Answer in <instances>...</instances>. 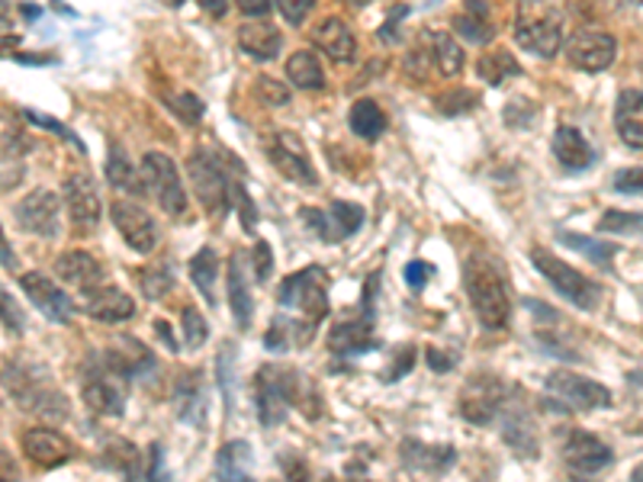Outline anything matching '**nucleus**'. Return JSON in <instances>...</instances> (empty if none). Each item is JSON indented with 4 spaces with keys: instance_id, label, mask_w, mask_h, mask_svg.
I'll list each match as a JSON object with an SVG mask.
<instances>
[{
    "instance_id": "f257e3e1",
    "label": "nucleus",
    "mask_w": 643,
    "mask_h": 482,
    "mask_svg": "<svg viewBox=\"0 0 643 482\" xmlns=\"http://www.w3.org/2000/svg\"><path fill=\"white\" fill-rule=\"evenodd\" d=\"M255 396H258V412L261 424H281L289 412V406H299L309 418H319V403L312 393V383L306 386V376L296 370L281 367H264L255 380Z\"/></svg>"
},
{
    "instance_id": "f03ea898",
    "label": "nucleus",
    "mask_w": 643,
    "mask_h": 482,
    "mask_svg": "<svg viewBox=\"0 0 643 482\" xmlns=\"http://www.w3.org/2000/svg\"><path fill=\"white\" fill-rule=\"evenodd\" d=\"M564 36H567L564 10H557L551 3H521L518 7L515 39L521 49H528L541 59H554L564 49Z\"/></svg>"
},
{
    "instance_id": "7ed1b4c3",
    "label": "nucleus",
    "mask_w": 643,
    "mask_h": 482,
    "mask_svg": "<svg viewBox=\"0 0 643 482\" xmlns=\"http://www.w3.org/2000/svg\"><path fill=\"white\" fill-rule=\"evenodd\" d=\"M3 383L10 390V396H16L20 406L26 409H39V412L52 415V418H65L69 415V399L59 396V390L52 386L49 373L42 367H29V363H7L3 367Z\"/></svg>"
},
{
    "instance_id": "20e7f679",
    "label": "nucleus",
    "mask_w": 643,
    "mask_h": 482,
    "mask_svg": "<svg viewBox=\"0 0 643 482\" xmlns=\"http://www.w3.org/2000/svg\"><path fill=\"white\" fill-rule=\"evenodd\" d=\"M467 286H470V302H473L477 319L486 329H505L508 316H511V299H508V289H505L499 271L490 261L473 258L467 268Z\"/></svg>"
},
{
    "instance_id": "39448f33",
    "label": "nucleus",
    "mask_w": 643,
    "mask_h": 482,
    "mask_svg": "<svg viewBox=\"0 0 643 482\" xmlns=\"http://www.w3.org/2000/svg\"><path fill=\"white\" fill-rule=\"evenodd\" d=\"M329 274L322 268H302L281 283V306L309 319V325L329 316Z\"/></svg>"
},
{
    "instance_id": "423d86ee",
    "label": "nucleus",
    "mask_w": 643,
    "mask_h": 482,
    "mask_svg": "<svg viewBox=\"0 0 643 482\" xmlns=\"http://www.w3.org/2000/svg\"><path fill=\"white\" fill-rule=\"evenodd\" d=\"M531 261H534V268L541 271V274L547 276L551 283H554V289L572 302V306H579V309H595L598 302H602V286L595 283V280H589L585 274H579L576 268H570L567 261H560V258H554L547 248H531Z\"/></svg>"
},
{
    "instance_id": "0eeeda50",
    "label": "nucleus",
    "mask_w": 643,
    "mask_h": 482,
    "mask_svg": "<svg viewBox=\"0 0 643 482\" xmlns=\"http://www.w3.org/2000/svg\"><path fill=\"white\" fill-rule=\"evenodd\" d=\"M143 181L145 190L158 200V207L171 215H184L187 209V194L181 184V174L174 168V161L161 151H148L143 158Z\"/></svg>"
},
{
    "instance_id": "6e6552de",
    "label": "nucleus",
    "mask_w": 643,
    "mask_h": 482,
    "mask_svg": "<svg viewBox=\"0 0 643 482\" xmlns=\"http://www.w3.org/2000/svg\"><path fill=\"white\" fill-rule=\"evenodd\" d=\"M547 393L557 396L572 412H592V409H608L611 406V393L608 386L572 373V370H554L547 376Z\"/></svg>"
},
{
    "instance_id": "1a4fd4ad",
    "label": "nucleus",
    "mask_w": 643,
    "mask_h": 482,
    "mask_svg": "<svg viewBox=\"0 0 643 482\" xmlns=\"http://www.w3.org/2000/svg\"><path fill=\"white\" fill-rule=\"evenodd\" d=\"M187 171H190V181H194V194L200 197L203 207L210 209V212H222V209L228 207V187H232V181L225 177L222 161H215V155L197 148L187 158Z\"/></svg>"
},
{
    "instance_id": "9d476101",
    "label": "nucleus",
    "mask_w": 643,
    "mask_h": 482,
    "mask_svg": "<svg viewBox=\"0 0 643 482\" xmlns=\"http://www.w3.org/2000/svg\"><path fill=\"white\" fill-rule=\"evenodd\" d=\"M268 158H271V164L284 174L286 181H293V184H302V187H316V168H312V161H309V151H306V145H302V138L296 136V133H274L271 141H268Z\"/></svg>"
},
{
    "instance_id": "9b49d317",
    "label": "nucleus",
    "mask_w": 643,
    "mask_h": 482,
    "mask_svg": "<svg viewBox=\"0 0 643 482\" xmlns=\"http://www.w3.org/2000/svg\"><path fill=\"white\" fill-rule=\"evenodd\" d=\"M505 403V383L493 373H480L460 390V415L473 424H490Z\"/></svg>"
},
{
    "instance_id": "f8f14e48",
    "label": "nucleus",
    "mask_w": 643,
    "mask_h": 482,
    "mask_svg": "<svg viewBox=\"0 0 643 482\" xmlns=\"http://www.w3.org/2000/svg\"><path fill=\"white\" fill-rule=\"evenodd\" d=\"M110 215H113L116 232L123 235V242H126L133 251H139V255H151V251L158 248L161 232H158V222L151 219V212H148V209H143L139 203H133V200H116V203L110 207Z\"/></svg>"
},
{
    "instance_id": "ddd939ff",
    "label": "nucleus",
    "mask_w": 643,
    "mask_h": 482,
    "mask_svg": "<svg viewBox=\"0 0 643 482\" xmlns=\"http://www.w3.org/2000/svg\"><path fill=\"white\" fill-rule=\"evenodd\" d=\"M16 222L29 235L55 238L62 228V203L52 190H33L16 203Z\"/></svg>"
},
{
    "instance_id": "4468645a",
    "label": "nucleus",
    "mask_w": 643,
    "mask_h": 482,
    "mask_svg": "<svg viewBox=\"0 0 643 482\" xmlns=\"http://www.w3.org/2000/svg\"><path fill=\"white\" fill-rule=\"evenodd\" d=\"M615 55H618V42L611 33H576L570 42H567V59H570L572 69L579 71H605L615 65Z\"/></svg>"
},
{
    "instance_id": "2eb2a0df",
    "label": "nucleus",
    "mask_w": 643,
    "mask_h": 482,
    "mask_svg": "<svg viewBox=\"0 0 643 482\" xmlns=\"http://www.w3.org/2000/svg\"><path fill=\"white\" fill-rule=\"evenodd\" d=\"M302 222L312 225V232L325 242H342L348 235H355L363 225V209L355 203H332V209H302Z\"/></svg>"
},
{
    "instance_id": "dca6fc26",
    "label": "nucleus",
    "mask_w": 643,
    "mask_h": 482,
    "mask_svg": "<svg viewBox=\"0 0 643 482\" xmlns=\"http://www.w3.org/2000/svg\"><path fill=\"white\" fill-rule=\"evenodd\" d=\"M20 286H23V293L33 299V306H36L49 322H59V325L72 322L74 302L65 296V289H59L49 276L29 271V274L20 276Z\"/></svg>"
},
{
    "instance_id": "f3484780",
    "label": "nucleus",
    "mask_w": 643,
    "mask_h": 482,
    "mask_svg": "<svg viewBox=\"0 0 643 482\" xmlns=\"http://www.w3.org/2000/svg\"><path fill=\"white\" fill-rule=\"evenodd\" d=\"M564 460L572 473H602L611 467L615 450L589 431H572L564 444Z\"/></svg>"
},
{
    "instance_id": "a211bd4d",
    "label": "nucleus",
    "mask_w": 643,
    "mask_h": 482,
    "mask_svg": "<svg viewBox=\"0 0 643 482\" xmlns=\"http://www.w3.org/2000/svg\"><path fill=\"white\" fill-rule=\"evenodd\" d=\"M23 454L36 467L52 470V467H62L65 460H72L74 447L72 441L65 434H59L55 428H29L23 434Z\"/></svg>"
},
{
    "instance_id": "6ab92c4d",
    "label": "nucleus",
    "mask_w": 643,
    "mask_h": 482,
    "mask_svg": "<svg viewBox=\"0 0 643 482\" xmlns=\"http://www.w3.org/2000/svg\"><path fill=\"white\" fill-rule=\"evenodd\" d=\"M55 274L62 276L69 286H74L81 296H90V293H97L100 286H107V283H103L107 271L100 268V261H97L90 251H69V255H62V258L55 261Z\"/></svg>"
},
{
    "instance_id": "aec40b11",
    "label": "nucleus",
    "mask_w": 643,
    "mask_h": 482,
    "mask_svg": "<svg viewBox=\"0 0 643 482\" xmlns=\"http://www.w3.org/2000/svg\"><path fill=\"white\" fill-rule=\"evenodd\" d=\"M84 403H87L90 412L103 415V418H120L126 412V390L113 376V370H103V373H94L84 383Z\"/></svg>"
},
{
    "instance_id": "412c9836",
    "label": "nucleus",
    "mask_w": 643,
    "mask_h": 482,
    "mask_svg": "<svg viewBox=\"0 0 643 482\" xmlns=\"http://www.w3.org/2000/svg\"><path fill=\"white\" fill-rule=\"evenodd\" d=\"M81 309L97 319V322H107V325H116V322H129L136 316V302L133 296H126L123 289L116 286H100L97 293L84 296Z\"/></svg>"
},
{
    "instance_id": "4be33fe9",
    "label": "nucleus",
    "mask_w": 643,
    "mask_h": 482,
    "mask_svg": "<svg viewBox=\"0 0 643 482\" xmlns=\"http://www.w3.org/2000/svg\"><path fill=\"white\" fill-rule=\"evenodd\" d=\"M65 207L77 228H94L100 222V197L84 174H74L65 181Z\"/></svg>"
},
{
    "instance_id": "5701e85b",
    "label": "nucleus",
    "mask_w": 643,
    "mask_h": 482,
    "mask_svg": "<svg viewBox=\"0 0 643 482\" xmlns=\"http://www.w3.org/2000/svg\"><path fill=\"white\" fill-rule=\"evenodd\" d=\"M312 39H316V46H319L325 55H332L335 62H355V55H358V39H355L351 26H348L345 20H338V16L322 20V23L312 29Z\"/></svg>"
},
{
    "instance_id": "b1692460",
    "label": "nucleus",
    "mask_w": 643,
    "mask_h": 482,
    "mask_svg": "<svg viewBox=\"0 0 643 482\" xmlns=\"http://www.w3.org/2000/svg\"><path fill=\"white\" fill-rule=\"evenodd\" d=\"M615 129L625 145L643 148V90H625L615 103Z\"/></svg>"
},
{
    "instance_id": "393cba45",
    "label": "nucleus",
    "mask_w": 643,
    "mask_h": 482,
    "mask_svg": "<svg viewBox=\"0 0 643 482\" xmlns=\"http://www.w3.org/2000/svg\"><path fill=\"white\" fill-rule=\"evenodd\" d=\"M238 46H242L251 59L271 62V59L281 55L284 36H281L271 23H245V26L238 29Z\"/></svg>"
},
{
    "instance_id": "a878e982",
    "label": "nucleus",
    "mask_w": 643,
    "mask_h": 482,
    "mask_svg": "<svg viewBox=\"0 0 643 482\" xmlns=\"http://www.w3.org/2000/svg\"><path fill=\"white\" fill-rule=\"evenodd\" d=\"M251 464H255L251 444L248 441H228L215 457V477H219V482H255L251 480Z\"/></svg>"
},
{
    "instance_id": "bb28decb",
    "label": "nucleus",
    "mask_w": 643,
    "mask_h": 482,
    "mask_svg": "<svg viewBox=\"0 0 643 482\" xmlns=\"http://www.w3.org/2000/svg\"><path fill=\"white\" fill-rule=\"evenodd\" d=\"M554 158L567 168V171H585L595 158L592 145L585 141V136L572 126H560L554 133Z\"/></svg>"
},
{
    "instance_id": "cd10ccee",
    "label": "nucleus",
    "mask_w": 643,
    "mask_h": 482,
    "mask_svg": "<svg viewBox=\"0 0 643 482\" xmlns=\"http://www.w3.org/2000/svg\"><path fill=\"white\" fill-rule=\"evenodd\" d=\"M403 460L412 470H429V473H447L457 460L454 447L444 444H422V441H406L403 444Z\"/></svg>"
},
{
    "instance_id": "c85d7f7f",
    "label": "nucleus",
    "mask_w": 643,
    "mask_h": 482,
    "mask_svg": "<svg viewBox=\"0 0 643 482\" xmlns=\"http://www.w3.org/2000/svg\"><path fill=\"white\" fill-rule=\"evenodd\" d=\"M380 342L373 338V322L370 316H360V319H351V322H342L332 329L329 335V347L338 350V354H360V350H370Z\"/></svg>"
},
{
    "instance_id": "c756f323",
    "label": "nucleus",
    "mask_w": 643,
    "mask_h": 482,
    "mask_svg": "<svg viewBox=\"0 0 643 482\" xmlns=\"http://www.w3.org/2000/svg\"><path fill=\"white\" fill-rule=\"evenodd\" d=\"M228 302H232L235 325L238 329H248L251 325L255 302H251V289H248L245 271H242V255H232V261H228Z\"/></svg>"
},
{
    "instance_id": "7c9ffc66",
    "label": "nucleus",
    "mask_w": 643,
    "mask_h": 482,
    "mask_svg": "<svg viewBox=\"0 0 643 482\" xmlns=\"http://www.w3.org/2000/svg\"><path fill=\"white\" fill-rule=\"evenodd\" d=\"M502 434H505L508 447L518 450L521 457H537V434H534V424H531V418L521 412V409H511V412L502 418Z\"/></svg>"
},
{
    "instance_id": "2f4dec72",
    "label": "nucleus",
    "mask_w": 643,
    "mask_h": 482,
    "mask_svg": "<svg viewBox=\"0 0 643 482\" xmlns=\"http://www.w3.org/2000/svg\"><path fill=\"white\" fill-rule=\"evenodd\" d=\"M348 123H351V133L367 138V141L380 138L386 133V126H389V120H386V113H383V107H380L376 100H358V103L351 107Z\"/></svg>"
},
{
    "instance_id": "473e14b6",
    "label": "nucleus",
    "mask_w": 643,
    "mask_h": 482,
    "mask_svg": "<svg viewBox=\"0 0 643 482\" xmlns=\"http://www.w3.org/2000/svg\"><path fill=\"white\" fill-rule=\"evenodd\" d=\"M107 357H110V370H113V373H145V370H151V363H154V357L148 354V347L133 342L129 335L120 338V345L113 347Z\"/></svg>"
},
{
    "instance_id": "72a5a7b5",
    "label": "nucleus",
    "mask_w": 643,
    "mask_h": 482,
    "mask_svg": "<svg viewBox=\"0 0 643 482\" xmlns=\"http://www.w3.org/2000/svg\"><path fill=\"white\" fill-rule=\"evenodd\" d=\"M286 77L299 87V90H319L325 87V69L312 52H296L286 62Z\"/></svg>"
},
{
    "instance_id": "f704fd0d",
    "label": "nucleus",
    "mask_w": 643,
    "mask_h": 482,
    "mask_svg": "<svg viewBox=\"0 0 643 482\" xmlns=\"http://www.w3.org/2000/svg\"><path fill=\"white\" fill-rule=\"evenodd\" d=\"M477 74H480L486 84L499 87L508 77H518V74H521V65H518V59H515L511 52H505V49H490L486 55H480Z\"/></svg>"
},
{
    "instance_id": "c9c22d12",
    "label": "nucleus",
    "mask_w": 643,
    "mask_h": 482,
    "mask_svg": "<svg viewBox=\"0 0 643 482\" xmlns=\"http://www.w3.org/2000/svg\"><path fill=\"white\" fill-rule=\"evenodd\" d=\"M431 62L437 65L441 77H457L463 71V49L447 33H431Z\"/></svg>"
},
{
    "instance_id": "e433bc0d",
    "label": "nucleus",
    "mask_w": 643,
    "mask_h": 482,
    "mask_svg": "<svg viewBox=\"0 0 643 482\" xmlns=\"http://www.w3.org/2000/svg\"><path fill=\"white\" fill-rule=\"evenodd\" d=\"M454 26H457V33L463 36V39H470V42H490L493 39V26H490V20H486V7L483 3H470L463 13H457V20H454Z\"/></svg>"
},
{
    "instance_id": "4c0bfd02",
    "label": "nucleus",
    "mask_w": 643,
    "mask_h": 482,
    "mask_svg": "<svg viewBox=\"0 0 643 482\" xmlns=\"http://www.w3.org/2000/svg\"><path fill=\"white\" fill-rule=\"evenodd\" d=\"M215 271H219V261H215L213 248H200L194 258H190V276H194V286L203 293V299L215 306Z\"/></svg>"
},
{
    "instance_id": "58836bf2",
    "label": "nucleus",
    "mask_w": 643,
    "mask_h": 482,
    "mask_svg": "<svg viewBox=\"0 0 643 482\" xmlns=\"http://www.w3.org/2000/svg\"><path fill=\"white\" fill-rule=\"evenodd\" d=\"M306 335H312V325H299V322H289V319L281 316V319L268 329L264 345H268V350H289V347L306 345Z\"/></svg>"
},
{
    "instance_id": "ea45409f",
    "label": "nucleus",
    "mask_w": 643,
    "mask_h": 482,
    "mask_svg": "<svg viewBox=\"0 0 643 482\" xmlns=\"http://www.w3.org/2000/svg\"><path fill=\"white\" fill-rule=\"evenodd\" d=\"M107 181L116 187V190H129V194H139L143 184H139V174L136 168L129 164L126 151L123 148H113L110 151V161H107Z\"/></svg>"
},
{
    "instance_id": "a19ab883",
    "label": "nucleus",
    "mask_w": 643,
    "mask_h": 482,
    "mask_svg": "<svg viewBox=\"0 0 643 482\" xmlns=\"http://www.w3.org/2000/svg\"><path fill=\"white\" fill-rule=\"evenodd\" d=\"M598 228H602L605 235H643V215L611 209V212H605V215H602Z\"/></svg>"
},
{
    "instance_id": "79ce46f5",
    "label": "nucleus",
    "mask_w": 643,
    "mask_h": 482,
    "mask_svg": "<svg viewBox=\"0 0 643 482\" xmlns=\"http://www.w3.org/2000/svg\"><path fill=\"white\" fill-rule=\"evenodd\" d=\"M567 248H576V251H582V255H589L595 264H608V258L615 255V248L611 245H602V242H592V238H582V235H572V232H560L557 235Z\"/></svg>"
},
{
    "instance_id": "37998d69",
    "label": "nucleus",
    "mask_w": 643,
    "mask_h": 482,
    "mask_svg": "<svg viewBox=\"0 0 643 482\" xmlns=\"http://www.w3.org/2000/svg\"><path fill=\"white\" fill-rule=\"evenodd\" d=\"M171 286H174V274H171V268L168 264H154V268H148L143 274V293L148 299H161V296H168L171 293Z\"/></svg>"
},
{
    "instance_id": "c03bdc74",
    "label": "nucleus",
    "mask_w": 643,
    "mask_h": 482,
    "mask_svg": "<svg viewBox=\"0 0 643 482\" xmlns=\"http://www.w3.org/2000/svg\"><path fill=\"white\" fill-rule=\"evenodd\" d=\"M0 322H3V329L13 332V335H20V332L26 329V316H23L20 302L13 299V293L3 289V283H0Z\"/></svg>"
},
{
    "instance_id": "a18cd8bd",
    "label": "nucleus",
    "mask_w": 643,
    "mask_h": 482,
    "mask_svg": "<svg viewBox=\"0 0 643 482\" xmlns=\"http://www.w3.org/2000/svg\"><path fill=\"white\" fill-rule=\"evenodd\" d=\"M255 97H258L264 107H286V100H289V90H286L281 81H274V77L261 74V77L255 81Z\"/></svg>"
},
{
    "instance_id": "49530a36",
    "label": "nucleus",
    "mask_w": 643,
    "mask_h": 482,
    "mask_svg": "<svg viewBox=\"0 0 643 482\" xmlns=\"http://www.w3.org/2000/svg\"><path fill=\"white\" fill-rule=\"evenodd\" d=\"M228 203H235V207H238L242 225H245L248 232H255V225H258V212H255V203H251V197H248V190H245V184H242V181H232V187H228Z\"/></svg>"
},
{
    "instance_id": "de8ad7c7",
    "label": "nucleus",
    "mask_w": 643,
    "mask_h": 482,
    "mask_svg": "<svg viewBox=\"0 0 643 482\" xmlns=\"http://www.w3.org/2000/svg\"><path fill=\"white\" fill-rule=\"evenodd\" d=\"M477 103H480V97H477L473 90H463V87H457V90L437 97V107H441V113H447V116L467 113V110H473Z\"/></svg>"
},
{
    "instance_id": "09e8293b",
    "label": "nucleus",
    "mask_w": 643,
    "mask_h": 482,
    "mask_svg": "<svg viewBox=\"0 0 643 482\" xmlns=\"http://www.w3.org/2000/svg\"><path fill=\"white\" fill-rule=\"evenodd\" d=\"M168 107H171L184 123H200V120H203V103H200V97H194V94H174V97L168 100Z\"/></svg>"
},
{
    "instance_id": "8fccbe9b",
    "label": "nucleus",
    "mask_w": 643,
    "mask_h": 482,
    "mask_svg": "<svg viewBox=\"0 0 643 482\" xmlns=\"http://www.w3.org/2000/svg\"><path fill=\"white\" fill-rule=\"evenodd\" d=\"M611 187L628 197H643V168H625L611 177Z\"/></svg>"
},
{
    "instance_id": "3c124183",
    "label": "nucleus",
    "mask_w": 643,
    "mask_h": 482,
    "mask_svg": "<svg viewBox=\"0 0 643 482\" xmlns=\"http://www.w3.org/2000/svg\"><path fill=\"white\" fill-rule=\"evenodd\" d=\"M184 332H187V345L200 347L207 342V322L197 309H184Z\"/></svg>"
},
{
    "instance_id": "603ef678",
    "label": "nucleus",
    "mask_w": 643,
    "mask_h": 482,
    "mask_svg": "<svg viewBox=\"0 0 643 482\" xmlns=\"http://www.w3.org/2000/svg\"><path fill=\"white\" fill-rule=\"evenodd\" d=\"M429 62H431V49H425V39L409 52V59H406V71L416 77V81H422L425 77V71H429Z\"/></svg>"
},
{
    "instance_id": "864d4df0",
    "label": "nucleus",
    "mask_w": 643,
    "mask_h": 482,
    "mask_svg": "<svg viewBox=\"0 0 643 482\" xmlns=\"http://www.w3.org/2000/svg\"><path fill=\"white\" fill-rule=\"evenodd\" d=\"M274 271V255H271V245L268 242H258L255 245V276L264 283L268 276Z\"/></svg>"
},
{
    "instance_id": "5fc2aeb1",
    "label": "nucleus",
    "mask_w": 643,
    "mask_h": 482,
    "mask_svg": "<svg viewBox=\"0 0 643 482\" xmlns=\"http://www.w3.org/2000/svg\"><path fill=\"white\" fill-rule=\"evenodd\" d=\"M277 10L284 13L286 23H302L306 13L312 10V0H284V3H277Z\"/></svg>"
},
{
    "instance_id": "6e6d98bb",
    "label": "nucleus",
    "mask_w": 643,
    "mask_h": 482,
    "mask_svg": "<svg viewBox=\"0 0 643 482\" xmlns=\"http://www.w3.org/2000/svg\"><path fill=\"white\" fill-rule=\"evenodd\" d=\"M148 457H151V464L145 467V482H168V473H164V457H161V447H158V444H151Z\"/></svg>"
},
{
    "instance_id": "4d7b16f0",
    "label": "nucleus",
    "mask_w": 643,
    "mask_h": 482,
    "mask_svg": "<svg viewBox=\"0 0 643 482\" xmlns=\"http://www.w3.org/2000/svg\"><path fill=\"white\" fill-rule=\"evenodd\" d=\"M412 360H416V347H403V357H396L393 363V370L386 373V380H396V376H406L409 370H412Z\"/></svg>"
},
{
    "instance_id": "13d9d810",
    "label": "nucleus",
    "mask_w": 643,
    "mask_h": 482,
    "mask_svg": "<svg viewBox=\"0 0 643 482\" xmlns=\"http://www.w3.org/2000/svg\"><path fill=\"white\" fill-rule=\"evenodd\" d=\"M429 276H431V268L429 264H422V261H412V264L406 268V280H409V286H416V289H422Z\"/></svg>"
},
{
    "instance_id": "bf43d9fd",
    "label": "nucleus",
    "mask_w": 643,
    "mask_h": 482,
    "mask_svg": "<svg viewBox=\"0 0 643 482\" xmlns=\"http://www.w3.org/2000/svg\"><path fill=\"white\" fill-rule=\"evenodd\" d=\"M26 116H29V120H33V123H39V126H46V129H52V133H55V136L72 138L74 145H77V148H81V141H77V138H74V133H72V129H69V126H62V123H55V120H49V116H36V113H26Z\"/></svg>"
},
{
    "instance_id": "052dcab7",
    "label": "nucleus",
    "mask_w": 643,
    "mask_h": 482,
    "mask_svg": "<svg viewBox=\"0 0 643 482\" xmlns=\"http://www.w3.org/2000/svg\"><path fill=\"white\" fill-rule=\"evenodd\" d=\"M0 482H20V470H16V460L0 450Z\"/></svg>"
},
{
    "instance_id": "680f3d73",
    "label": "nucleus",
    "mask_w": 643,
    "mask_h": 482,
    "mask_svg": "<svg viewBox=\"0 0 643 482\" xmlns=\"http://www.w3.org/2000/svg\"><path fill=\"white\" fill-rule=\"evenodd\" d=\"M286 482H312V477H309V467H306L302 460H293V464L286 467Z\"/></svg>"
},
{
    "instance_id": "e2e57ef3",
    "label": "nucleus",
    "mask_w": 643,
    "mask_h": 482,
    "mask_svg": "<svg viewBox=\"0 0 643 482\" xmlns=\"http://www.w3.org/2000/svg\"><path fill=\"white\" fill-rule=\"evenodd\" d=\"M0 268H7V271H13V268H16V255H13V248H10V242H7V235H3V228H0Z\"/></svg>"
},
{
    "instance_id": "0e129e2a",
    "label": "nucleus",
    "mask_w": 643,
    "mask_h": 482,
    "mask_svg": "<svg viewBox=\"0 0 643 482\" xmlns=\"http://www.w3.org/2000/svg\"><path fill=\"white\" fill-rule=\"evenodd\" d=\"M429 360L431 370H437V373H444V370L454 367V357H447V354H441V350H434V347H429Z\"/></svg>"
},
{
    "instance_id": "69168bd1",
    "label": "nucleus",
    "mask_w": 643,
    "mask_h": 482,
    "mask_svg": "<svg viewBox=\"0 0 643 482\" xmlns=\"http://www.w3.org/2000/svg\"><path fill=\"white\" fill-rule=\"evenodd\" d=\"M242 10H245L248 16H264V13H271V3H264V0H248V3H242Z\"/></svg>"
},
{
    "instance_id": "338daca9",
    "label": "nucleus",
    "mask_w": 643,
    "mask_h": 482,
    "mask_svg": "<svg viewBox=\"0 0 643 482\" xmlns=\"http://www.w3.org/2000/svg\"><path fill=\"white\" fill-rule=\"evenodd\" d=\"M631 480L643 482V467H638V470H634V477H631Z\"/></svg>"
}]
</instances>
